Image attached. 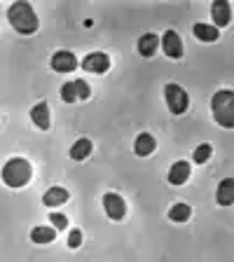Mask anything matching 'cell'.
<instances>
[{
	"label": "cell",
	"mask_w": 234,
	"mask_h": 262,
	"mask_svg": "<svg viewBox=\"0 0 234 262\" xmlns=\"http://www.w3.org/2000/svg\"><path fill=\"white\" fill-rule=\"evenodd\" d=\"M7 21L12 24V28H14L16 33H22V35H31V33H35L40 26L38 14H35L33 5L26 3V0H19V3H14V5L7 10Z\"/></svg>",
	"instance_id": "6da1fadb"
},
{
	"label": "cell",
	"mask_w": 234,
	"mask_h": 262,
	"mask_svg": "<svg viewBox=\"0 0 234 262\" xmlns=\"http://www.w3.org/2000/svg\"><path fill=\"white\" fill-rule=\"evenodd\" d=\"M213 120L223 129H234V92L232 89H220L213 94L211 101Z\"/></svg>",
	"instance_id": "7a4b0ae2"
},
{
	"label": "cell",
	"mask_w": 234,
	"mask_h": 262,
	"mask_svg": "<svg viewBox=\"0 0 234 262\" xmlns=\"http://www.w3.org/2000/svg\"><path fill=\"white\" fill-rule=\"evenodd\" d=\"M31 176H33L31 164L22 157H12L10 162H5V166H3V180H5L7 187H14V190L26 185L28 180H31Z\"/></svg>",
	"instance_id": "3957f363"
},
{
	"label": "cell",
	"mask_w": 234,
	"mask_h": 262,
	"mask_svg": "<svg viewBox=\"0 0 234 262\" xmlns=\"http://www.w3.org/2000/svg\"><path fill=\"white\" fill-rule=\"evenodd\" d=\"M164 98H166V105H169V110L174 115H183L187 110V105H190V96L185 94V89L180 84H174V82L164 87Z\"/></svg>",
	"instance_id": "277c9868"
},
{
	"label": "cell",
	"mask_w": 234,
	"mask_h": 262,
	"mask_svg": "<svg viewBox=\"0 0 234 262\" xmlns=\"http://www.w3.org/2000/svg\"><path fill=\"white\" fill-rule=\"evenodd\" d=\"M82 68L87 73H96V75H103L110 68V56L105 52H92L82 59Z\"/></svg>",
	"instance_id": "5b68a950"
},
{
	"label": "cell",
	"mask_w": 234,
	"mask_h": 262,
	"mask_svg": "<svg viewBox=\"0 0 234 262\" xmlns=\"http://www.w3.org/2000/svg\"><path fill=\"white\" fill-rule=\"evenodd\" d=\"M103 208L110 220H122L126 215V202L120 194H115V192H108L103 196Z\"/></svg>",
	"instance_id": "8992f818"
},
{
	"label": "cell",
	"mask_w": 234,
	"mask_h": 262,
	"mask_svg": "<svg viewBox=\"0 0 234 262\" xmlns=\"http://www.w3.org/2000/svg\"><path fill=\"white\" fill-rule=\"evenodd\" d=\"M52 68L56 73H73L77 68V56L73 52H68V49H59L52 56Z\"/></svg>",
	"instance_id": "52a82bcc"
},
{
	"label": "cell",
	"mask_w": 234,
	"mask_h": 262,
	"mask_svg": "<svg viewBox=\"0 0 234 262\" xmlns=\"http://www.w3.org/2000/svg\"><path fill=\"white\" fill-rule=\"evenodd\" d=\"M162 47H164V54L169 59H180L183 56V42H180V35L176 31H166L162 35Z\"/></svg>",
	"instance_id": "ba28073f"
},
{
	"label": "cell",
	"mask_w": 234,
	"mask_h": 262,
	"mask_svg": "<svg viewBox=\"0 0 234 262\" xmlns=\"http://www.w3.org/2000/svg\"><path fill=\"white\" fill-rule=\"evenodd\" d=\"M211 14H213V26L216 28H223L232 21V10H229L227 0H216L211 7Z\"/></svg>",
	"instance_id": "9c48e42d"
},
{
	"label": "cell",
	"mask_w": 234,
	"mask_h": 262,
	"mask_svg": "<svg viewBox=\"0 0 234 262\" xmlns=\"http://www.w3.org/2000/svg\"><path fill=\"white\" fill-rule=\"evenodd\" d=\"M155 147H157V141H155L153 134H141V136H136V141H134V152L138 155V157H147V155L155 152Z\"/></svg>",
	"instance_id": "30bf717a"
},
{
	"label": "cell",
	"mask_w": 234,
	"mask_h": 262,
	"mask_svg": "<svg viewBox=\"0 0 234 262\" xmlns=\"http://www.w3.org/2000/svg\"><path fill=\"white\" fill-rule=\"evenodd\" d=\"M159 42H162V38L155 35V33H145V35H141V40H138V52H141V56H145V59L155 56Z\"/></svg>",
	"instance_id": "8fae6325"
},
{
	"label": "cell",
	"mask_w": 234,
	"mask_h": 262,
	"mask_svg": "<svg viewBox=\"0 0 234 262\" xmlns=\"http://www.w3.org/2000/svg\"><path fill=\"white\" fill-rule=\"evenodd\" d=\"M190 173H192L190 164L187 162H176L174 166H171V171H169V183L171 185H183V183H187Z\"/></svg>",
	"instance_id": "7c38bea8"
},
{
	"label": "cell",
	"mask_w": 234,
	"mask_h": 262,
	"mask_svg": "<svg viewBox=\"0 0 234 262\" xmlns=\"http://www.w3.org/2000/svg\"><path fill=\"white\" fill-rule=\"evenodd\" d=\"M216 202L220 206H232L234 204V178H225L218 185V192H216Z\"/></svg>",
	"instance_id": "4fadbf2b"
},
{
	"label": "cell",
	"mask_w": 234,
	"mask_h": 262,
	"mask_svg": "<svg viewBox=\"0 0 234 262\" xmlns=\"http://www.w3.org/2000/svg\"><path fill=\"white\" fill-rule=\"evenodd\" d=\"M68 190L66 187H59V185H54V187H49L47 192H45V196H42V204L45 206H61V204H66L68 202Z\"/></svg>",
	"instance_id": "5bb4252c"
},
{
	"label": "cell",
	"mask_w": 234,
	"mask_h": 262,
	"mask_svg": "<svg viewBox=\"0 0 234 262\" xmlns=\"http://www.w3.org/2000/svg\"><path fill=\"white\" fill-rule=\"evenodd\" d=\"M31 120H33V124L38 126V129H42V131L49 129V105L45 103V101H42V103H35V105H33Z\"/></svg>",
	"instance_id": "9a60e30c"
},
{
	"label": "cell",
	"mask_w": 234,
	"mask_h": 262,
	"mask_svg": "<svg viewBox=\"0 0 234 262\" xmlns=\"http://www.w3.org/2000/svg\"><path fill=\"white\" fill-rule=\"evenodd\" d=\"M56 239V229L54 227H47V225H38V227L31 229V241L33 244H52Z\"/></svg>",
	"instance_id": "2e32d148"
},
{
	"label": "cell",
	"mask_w": 234,
	"mask_h": 262,
	"mask_svg": "<svg viewBox=\"0 0 234 262\" xmlns=\"http://www.w3.org/2000/svg\"><path fill=\"white\" fill-rule=\"evenodd\" d=\"M195 38L202 40V42H216L220 38V33L211 24H195Z\"/></svg>",
	"instance_id": "e0dca14e"
},
{
	"label": "cell",
	"mask_w": 234,
	"mask_h": 262,
	"mask_svg": "<svg viewBox=\"0 0 234 262\" xmlns=\"http://www.w3.org/2000/svg\"><path fill=\"white\" fill-rule=\"evenodd\" d=\"M92 141L89 138H80V141L73 143L71 147V159H75V162H82V159H87L89 155H92Z\"/></svg>",
	"instance_id": "ac0fdd59"
},
{
	"label": "cell",
	"mask_w": 234,
	"mask_h": 262,
	"mask_svg": "<svg viewBox=\"0 0 234 262\" xmlns=\"http://www.w3.org/2000/svg\"><path fill=\"white\" fill-rule=\"evenodd\" d=\"M190 213H192V208L187 204H174L169 211V218L174 223H185V220H190Z\"/></svg>",
	"instance_id": "d6986e66"
},
{
	"label": "cell",
	"mask_w": 234,
	"mask_h": 262,
	"mask_svg": "<svg viewBox=\"0 0 234 262\" xmlns=\"http://www.w3.org/2000/svg\"><path fill=\"white\" fill-rule=\"evenodd\" d=\"M211 155H213V147L208 145V143H202V145L195 150V162L197 164H204V162H208V159H211Z\"/></svg>",
	"instance_id": "ffe728a7"
},
{
	"label": "cell",
	"mask_w": 234,
	"mask_h": 262,
	"mask_svg": "<svg viewBox=\"0 0 234 262\" xmlns=\"http://www.w3.org/2000/svg\"><path fill=\"white\" fill-rule=\"evenodd\" d=\"M61 98H63L66 103H75V101H77L75 82H66L63 87H61Z\"/></svg>",
	"instance_id": "44dd1931"
},
{
	"label": "cell",
	"mask_w": 234,
	"mask_h": 262,
	"mask_svg": "<svg viewBox=\"0 0 234 262\" xmlns=\"http://www.w3.org/2000/svg\"><path fill=\"white\" fill-rule=\"evenodd\" d=\"M49 223L54 225L56 229H66V227H68V218H66L63 213H56V211L49 213Z\"/></svg>",
	"instance_id": "7402d4cb"
},
{
	"label": "cell",
	"mask_w": 234,
	"mask_h": 262,
	"mask_svg": "<svg viewBox=\"0 0 234 262\" xmlns=\"http://www.w3.org/2000/svg\"><path fill=\"white\" fill-rule=\"evenodd\" d=\"M75 92H77V98H82V101L92 96V87L84 80H75Z\"/></svg>",
	"instance_id": "603a6c76"
},
{
	"label": "cell",
	"mask_w": 234,
	"mask_h": 262,
	"mask_svg": "<svg viewBox=\"0 0 234 262\" xmlns=\"http://www.w3.org/2000/svg\"><path fill=\"white\" fill-rule=\"evenodd\" d=\"M82 244V232L80 229H71V234H68V246L71 248H80Z\"/></svg>",
	"instance_id": "cb8c5ba5"
}]
</instances>
